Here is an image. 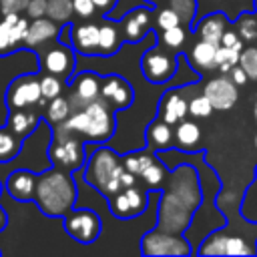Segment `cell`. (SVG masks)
I'll list each match as a JSON object with an SVG mask.
<instances>
[{
    "label": "cell",
    "mask_w": 257,
    "mask_h": 257,
    "mask_svg": "<svg viewBox=\"0 0 257 257\" xmlns=\"http://www.w3.org/2000/svg\"><path fill=\"white\" fill-rule=\"evenodd\" d=\"M201 203L197 173L183 165L169 177V185L159 201V229L169 233H183Z\"/></svg>",
    "instance_id": "obj_1"
},
{
    "label": "cell",
    "mask_w": 257,
    "mask_h": 257,
    "mask_svg": "<svg viewBox=\"0 0 257 257\" xmlns=\"http://www.w3.org/2000/svg\"><path fill=\"white\" fill-rule=\"evenodd\" d=\"M76 201V185L70 177V171L52 167L38 175L34 203L48 217H64L74 209Z\"/></svg>",
    "instance_id": "obj_2"
},
{
    "label": "cell",
    "mask_w": 257,
    "mask_h": 257,
    "mask_svg": "<svg viewBox=\"0 0 257 257\" xmlns=\"http://www.w3.org/2000/svg\"><path fill=\"white\" fill-rule=\"evenodd\" d=\"M60 126L68 133L78 135L84 141L106 143L114 135L116 120H114V110L102 98H96L84 108L70 112V116L64 122H60Z\"/></svg>",
    "instance_id": "obj_3"
},
{
    "label": "cell",
    "mask_w": 257,
    "mask_h": 257,
    "mask_svg": "<svg viewBox=\"0 0 257 257\" xmlns=\"http://www.w3.org/2000/svg\"><path fill=\"white\" fill-rule=\"evenodd\" d=\"M48 159L52 167H58L70 173L80 169L84 165V139L56 124L52 131V143L48 147Z\"/></svg>",
    "instance_id": "obj_4"
},
{
    "label": "cell",
    "mask_w": 257,
    "mask_h": 257,
    "mask_svg": "<svg viewBox=\"0 0 257 257\" xmlns=\"http://www.w3.org/2000/svg\"><path fill=\"white\" fill-rule=\"evenodd\" d=\"M124 171V165H122V157H118L112 149L108 147H100L96 149L90 159L86 161V169H84V181L94 187L98 193L104 189V185L118 177L120 173Z\"/></svg>",
    "instance_id": "obj_5"
},
{
    "label": "cell",
    "mask_w": 257,
    "mask_h": 257,
    "mask_svg": "<svg viewBox=\"0 0 257 257\" xmlns=\"http://www.w3.org/2000/svg\"><path fill=\"white\" fill-rule=\"evenodd\" d=\"M4 102H6L8 110L36 108V106L46 104V100L42 98V92H40V76L38 74H20V76H16L6 88Z\"/></svg>",
    "instance_id": "obj_6"
},
{
    "label": "cell",
    "mask_w": 257,
    "mask_h": 257,
    "mask_svg": "<svg viewBox=\"0 0 257 257\" xmlns=\"http://www.w3.org/2000/svg\"><path fill=\"white\" fill-rule=\"evenodd\" d=\"M62 219H64V231L82 245L94 243L100 235L102 223L92 209H72Z\"/></svg>",
    "instance_id": "obj_7"
},
{
    "label": "cell",
    "mask_w": 257,
    "mask_h": 257,
    "mask_svg": "<svg viewBox=\"0 0 257 257\" xmlns=\"http://www.w3.org/2000/svg\"><path fill=\"white\" fill-rule=\"evenodd\" d=\"M74 48L62 44V42H50L46 44L44 48L38 50V60H40V68L42 72H48V74H54L62 80L70 78L72 76V70H74V64H76V58H74Z\"/></svg>",
    "instance_id": "obj_8"
},
{
    "label": "cell",
    "mask_w": 257,
    "mask_h": 257,
    "mask_svg": "<svg viewBox=\"0 0 257 257\" xmlns=\"http://www.w3.org/2000/svg\"><path fill=\"white\" fill-rule=\"evenodd\" d=\"M141 72L151 84H165L177 74V58L163 48H149L141 56Z\"/></svg>",
    "instance_id": "obj_9"
},
{
    "label": "cell",
    "mask_w": 257,
    "mask_h": 257,
    "mask_svg": "<svg viewBox=\"0 0 257 257\" xmlns=\"http://www.w3.org/2000/svg\"><path fill=\"white\" fill-rule=\"evenodd\" d=\"M141 253L145 255H189L191 247L181 233H169L163 229H153L141 239Z\"/></svg>",
    "instance_id": "obj_10"
},
{
    "label": "cell",
    "mask_w": 257,
    "mask_h": 257,
    "mask_svg": "<svg viewBox=\"0 0 257 257\" xmlns=\"http://www.w3.org/2000/svg\"><path fill=\"white\" fill-rule=\"evenodd\" d=\"M28 24H30V18L22 16V12L0 14V56H8L24 48Z\"/></svg>",
    "instance_id": "obj_11"
},
{
    "label": "cell",
    "mask_w": 257,
    "mask_h": 257,
    "mask_svg": "<svg viewBox=\"0 0 257 257\" xmlns=\"http://www.w3.org/2000/svg\"><path fill=\"white\" fill-rule=\"evenodd\" d=\"M147 205H149V197L137 185L124 187L112 197H108V209L118 219H135L147 209Z\"/></svg>",
    "instance_id": "obj_12"
},
{
    "label": "cell",
    "mask_w": 257,
    "mask_h": 257,
    "mask_svg": "<svg viewBox=\"0 0 257 257\" xmlns=\"http://www.w3.org/2000/svg\"><path fill=\"white\" fill-rule=\"evenodd\" d=\"M100 76L86 70V72H80L78 76H74V80H70V108L72 112L74 110H80L84 108L86 104H90L92 100L100 98Z\"/></svg>",
    "instance_id": "obj_13"
},
{
    "label": "cell",
    "mask_w": 257,
    "mask_h": 257,
    "mask_svg": "<svg viewBox=\"0 0 257 257\" xmlns=\"http://www.w3.org/2000/svg\"><path fill=\"white\" fill-rule=\"evenodd\" d=\"M100 98L112 108V110H122L133 104L135 92L133 86L118 74H108L100 80Z\"/></svg>",
    "instance_id": "obj_14"
},
{
    "label": "cell",
    "mask_w": 257,
    "mask_h": 257,
    "mask_svg": "<svg viewBox=\"0 0 257 257\" xmlns=\"http://www.w3.org/2000/svg\"><path fill=\"white\" fill-rule=\"evenodd\" d=\"M203 94L209 98L215 110H229L239 98L237 84L233 82V78H227V74L209 80L203 88Z\"/></svg>",
    "instance_id": "obj_15"
},
{
    "label": "cell",
    "mask_w": 257,
    "mask_h": 257,
    "mask_svg": "<svg viewBox=\"0 0 257 257\" xmlns=\"http://www.w3.org/2000/svg\"><path fill=\"white\" fill-rule=\"evenodd\" d=\"M60 32V24L50 20L48 16H40V18H32L28 24V32L24 38V48L28 50H40L46 44L54 42L58 38Z\"/></svg>",
    "instance_id": "obj_16"
},
{
    "label": "cell",
    "mask_w": 257,
    "mask_h": 257,
    "mask_svg": "<svg viewBox=\"0 0 257 257\" xmlns=\"http://www.w3.org/2000/svg\"><path fill=\"white\" fill-rule=\"evenodd\" d=\"M153 16H155V12H153L151 8H145V6L131 10V12L118 22L124 40L133 42V44H135V42H141V40L149 34V30H151Z\"/></svg>",
    "instance_id": "obj_17"
},
{
    "label": "cell",
    "mask_w": 257,
    "mask_h": 257,
    "mask_svg": "<svg viewBox=\"0 0 257 257\" xmlns=\"http://www.w3.org/2000/svg\"><path fill=\"white\" fill-rule=\"evenodd\" d=\"M98 28L100 24H94L90 20L70 24V44L76 52L84 56L98 54Z\"/></svg>",
    "instance_id": "obj_18"
},
{
    "label": "cell",
    "mask_w": 257,
    "mask_h": 257,
    "mask_svg": "<svg viewBox=\"0 0 257 257\" xmlns=\"http://www.w3.org/2000/svg\"><path fill=\"white\" fill-rule=\"evenodd\" d=\"M36 181L38 175H34L32 171L26 169H18L12 171L6 179V191L12 199L16 201H34V191H36Z\"/></svg>",
    "instance_id": "obj_19"
},
{
    "label": "cell",
    "mask_w": 257,
    "mask_h": 257,
    "mask_svg": "<svg viewBox=\"0 0 257 257\" xmlns=\"http://www.w3.org/2000/svg\"><path fill=\"white\" fill-rule=\"evenodd\" d=\"M189 114V100L177 90V88H171L163 94V98L159 100V114L163 120H167L169 124H177L179 120L187 118Z\"/></svg>",
    "instance_id": "obj_20"
},
{
    "label": "cell",
    "mask_w": 257,
    "mask_h": 257,
    "mask_svg": "<svg viewBox=\"0 0 257 257\" xmlns=\"http://www.w3.org/2000/svg\"><path fill=\"white\" fill-rule=\"evenodd\" d=\"M145 139H147L149 149L167 151V149L175 147V128H173V124H169L167 120L157 116L155 120L149 122L147 131H145Z\"/></svg>",
    "instance_id": "obj_21"
},
{
    "label": "cell",
    "mask_w": 257,
    "mask_h": 257,
    "mask_svg": "<svg viewBox=\"0 0 257 257\" xmlns=\"http://www.w3.org/2000/svg\"><path fill=\"white\" fill-rule=\"evenodd\" d=\"M40 122V112L34 108H14L8 112L6 126L20 139L30 137Z\"/></svg>",
    "instance_id": "obj_22"
},
{
    "label": "cell",
    "mask_w": 257,
    "mask_h": 257,
    "mask_svg": "<svg viewBox=\"0 0 257 257\" xmlns=\"http://www.w3.org/2000/svg\"><path fill=\"white\" fill-rule=\"evenodd\" d=\"M201 126L195 120L183 118L175 124V147L181 151H195L201 143Z\"/></svg>",
    "instance_id": "obj_23"
},
{
    "label": "cell",
    "mask_w": 257,
    "mask_h": 257,
    "mask_svg": "<svg viewBox=\"0 0 257 257\" xmlns=\"http://www.w3.org/2000/svg\"><path fill=\"white\" fill-rule=\"evenodd\" d=\"M225 30H227V18L221 12H215V14L205 16L197 24V28H195V32H197L199 38L209 40L213 44H221V36L225 34Z\"/></svg>",
    "instance_id": "obj_24"
},
{
    "label": "cell",
    "mask_w": 257,
    "mask_h": 257,
    "mask_svg": "<svg viewBox=\"0 0 257 257\" xmlns=\"http://www.w3.org/2000/svg\"><path fill=\"white\" fill-rule=\"evenodd\" d=\"M122 30L120 24L116 22H104L98 28V54L100 56H110L114 52H118L120 44H122Z\"/></svg>",
    "instance_id": "obj_25"
},
{
    "label": "cell",
    "mask_w": 257,
    "mask_h": 257,
    "mask_svg": "<svg viewBox=\"0 0 257 257\" xmlns=\"http://www.w3.org/2000/svg\"><path fill=\"white\" fill-rule=\"evenodd\" d=\"M217 48L219 44H213L209 40H203L199 38L193 46H191V52H189V60H191V66H199L203 70H211V68H217Z\"/></svg>",
    "instance_id": "obj_26"
},
{
    "label": "cell",
    "mask_w": 257,
    "mask_h": 257,
    "mask_svg": "<svg viewBox=\"0 0 257 257\" xmlns=\"http://www.w3.org/2000/svg\"><path fill=\"white\" fill-rule=\"evenodd\" d=\"M70 112H72L70 100H68L66 96H62V94L50 98V100L46 102V106H44V118H46L52 126L64 122V120L70 116Z\"/></svg>",
    "instance_id": "obj_27"
},
{
    "label": "cell",
    "mask_w": 257,
    "mask_h": 257,
    "mask_svg": "<svg viewBox=\"0 0 257 257\" xmlns=\"http://www.w3.org/2000/svg\"><path fill=\"white\" fill-rule=\"evenodd\" d=\"M22 149V139L16 137L6 124L0 126V163H10L18 157Z\"/></svg>",
    "instance_id": "obj_28"
},
{
    "label": "cell",
    "mask_w": 257,
    "mask_h": 257,
    "mask_svg": "<svg viewBox=\"0 0 257 257\" xmlns=\"http://www.w3.org/2000/svg\"><path fill=\"white\" fill-rule=\"evenodd\" d=\"M157 159H155V155L151 153V151H133V153H128V155H124L122 157V165H124V169L126 171H131V173H135V175H141L149 165H153Z\"/></svg>",
    "instance_id": "obj_29"
},
{
    "label": "cell",
    "mask_w": 257,
    "mask_h": 257,
    "mask_svg": "<svg viewBox=\"0 0 257 257\" xmlns=\"http://www.w3.org/2000/svg\"><path fill=\"white\" fill-rule=\"evenodd\" d=\"M46 16L58 24H68L74 16L72 0H48L46 6Z\"/></svg>",
    "instance_id": "obj_30"
},
{
    "label": "cell",
    "mask_w": 257,
    "mask_h": 257,
    "mask_svg": "<svg viewBox=\"0 0 257 257\" xmlns=\"http://www.w3.org/2000/svg\"><path fill=\"white\" fill-rule=\"evenodd\" d=\"M62 90H64L62 78H58V76H54V74H48V72H44V74L40 76V92H42V98H44L46 102H48L50 98H54V96H60Z\"/></svg>",
    "instance_id": "obj_31"
},
{
    "label": "cell",
    "mask_w": 257,
    "mask_h": 257,
    "mask_svg": "<svg viewBox=\"0 0 257 257\" xmlns=\"http://www.w3.org/2000/svg\"><path fill=\"white\" fill-rule=\"evenodd\" d=\"M159 38L163 40V44H165L167 48H173V50L183 48V44H185V40H187V28H185L183 24L173 26V28H167V30H163V34L159 32Z\"/></svg>",
    "instance_id": "obj_32"
},
{
    "label": "cell",
    "mask_w": 257,
    "mask_h": 257,
    "mask_svg": "<svg viewBox=\"0 0 257 257\" xmlns=\"http://www.w3.org/2000/svg\"><path fill=\"white\" fill-rule=\"evenodd\" d=\"M139 177H143V183H145V187H149V189H155V187H161L163 183H165V179H167V169L161 165V163H153V165H149Z\"/></svg>",
    "instance_id": "obj_33"
},
{
    "label": "cell",
    "mask_w": 257,
    "mask_h": 257,
    "mask_svg": "<svg viewBox=\"0 0 257 257\" xmlns=\"http://www.w3.org/2000/svg\"><path fill=\"white\" fill-rule=\"evenodd\" d=\"M239 54H241L239 50L219 44V48H217V68H219V72H223V74L231 72V68L235 64H239Z\"/></svg>",
    "instance_id": "obj_34"
},
{
    "label": "cell",
    "mask_w": 257,
    "mask_h": 257,
    "mask_svg": "<svg viewBox=\"0 0 257 257\" xmlns=\"http://www.w3.org/2000/svg\"><path fill=\"white\" fill-rule=\"evenodd\" d=\"M155 24L159 30H167V28H173V26H179L183 24L179 12L171 6H165V8H159L155 10Z\"/></svg>",
    "instance_id": "obj_35"
},
{
    "label": "cell",
    "mask_w": 257,
    "mask_h": 257,
    "mask_svg": "<svg viewBox=\"0 0 257 257\" xmlns=\"http://www.w3.org/2000/svg\"><path fill=\"white\" fill-rule=\"evenodd\" d=\"M213 110L215 108L211 106V102H209V98L205 94H197V96H193L189 100V114L193 118H209Z\"/></svg>",
    "instance_id": "obj_36"
},
{
    "label": "cell",
    "mask_w": 257,
    "mask_h": 257,
    "mask_svg": "<svg viewBox=\"0 0 257 257\" xmlns=\"http://www.w3.org/2000/svg\"><path fill=\"white\" fill-rule=\"evenodd\" d=\"M257 253L255 247L247 245L241 237H225V255H253Z\"/></svg>",
    "instance_id": "obj_37"
},
{
    "label": "cell",
    "mask_w": 257,
    "mask_h": 257,
    "mask_svg": "<svg viewBox=\"0 0 257 257\" xmlns=\"http://www.w3.org/2000/svg\"><path fill=\"white\" fill-rule=\"evenodd\" d=\"M239 64L247 72L249 80H257V48H245L239 54Z\"/></svg>",
    "instance_id": "obj_38"
},
{
    "label": "cell",
    "mask_w": 257,
    "mask_h": 257,
    "mask_svg": "<svg viewBox=\"0 0 257 257\" xmlns=\"http://www.w3.org/2000/svg\"><path fill=\"white\" fill-rule=\"evenodd\" d=\"M239 36L243 38V40H247V42H251V40H255L257 38V18H253L251 14H245L243 18H239Z\"/></svg>",
    "instance_id": "obj_39"
},
{
    "label": "cell",
    "mask_w": 257,
    "mask_h": 257,
    "mask_svg": "<svg viewBox=\"0 0 257 257\" xmlns=\"http://www.w3.org/2000/svg\"><path fill=\"white\" fill-rule=\"evenodd\" d=\"M169 6L175 8V10L179 12L181 20L187 22V24L191 22V18L195 16V10H197L195 0H169Z\"/></svg>",
    "instance_id": "obj_40"
},
{
    "label": "cell",
    "mask_w": 257,
    "mask_h": 257,
    "mask_svg": "<svg viewBox=\"0 0 257 257\" xmlns=\"http://www.w3.org/2000/svg\"><path fill=\"white\" fill-rule=\"evenodd\" d=\"M72 8L74 16H78L80 20H90L96 14V6L92 0H72Z\"/></svg>",
    "instance_id": "obj_41"
},
{
    "label": "cell",
    "mask_w": 257,
    "mask_h": 257,
    "mask_svg": "<svg viewBox=\"0 0 257 257\" xmlns=\"http://www.w3.org/2000/svg\"><path fill=\"white\" fill-rule=\"evenodd\" d=\"M46 6H48V0H28V6L24 12L30 20L40 18V16H46Z\"/></svg>",
    "instance_id": "obj_42"
},
{
    "label": "cell",
    "mask_w": 257,
    "mask_h": 257,
    "mask_svg": "<svg viewBox=\"0 0 257 257\" xmlns=\"http://www.w3.org/2000/svg\"><path fill=\"white\" fill-rule=\"evenodd\" d=\"M221 46H229V48H235L241 52L243 48V38L239 36L237 30H225V34L221 36Z\"/></svg>",
    "instance_id": "obj_43"
},
{
    "label": "cell",
    "mask_w": 257,
    "mask_h": 257,
    "mask_svg": "<svg viewBox=\"0 0 257 257\" xmlns=\"http://www.w3.org/2000/svg\"><path fill=\"white\" fill-rule=\"evenodd\" d=\"M231 78H233V82H235L237 86H243V84H247V80H249V76H247V72L241 68V64H235V66L231 68Z\"/></svg>",
    "instance_id": "obj_44"
},
{
    "label": "cell",
    "mask_w": 257,
    "mask_h": 257,
    "mask_svg": "<svg viewBox=\"0 0 257 257\" xmlns=\"http://www.w3.org/2000/svg\"><path fill=\"white\" fill-rule=\"evenodd\" d=\"M94 2V6H96V12L98 14H108L114 6H116V0H92Z\"/></svg>",
    "instance_id": "obj_45"
},
{
    "label": "cell",
    "mask_w": 257,
    "mask_h": 257,
    "mask_svg": "<svg viewBox=\"0 0 257 257\" xmlns=\"http://www.w3.org/2000/svg\"><path fill=\"white\" fill-rule=\"evenodd\" d=\"M6 225H8V215H6V211H4L2 205H0V233L6 229Z\"/></svg>",
    "instance_id": "obj_46"
},
{
    "label": "cell",
    "mask_w": 257,
    "mask_h": 257,
    "mask_svg": "<svg viewBox=\"0 0 257 257\" xmlns=\"http://www.w3.org/2000/svg\"><path fill=\"white\" fill-rule=\"evenodd\" d=\"M147 2H149V4H157L159 0H147Z\"/></svg>",
    "instance_id": "obj_47"
},
{
    "label": "cell",
    "mask_w": 257,
    "mask_h": 257,
    "mask_svg": "<svg viewBox=\"0 0 257 257\" xmlns=\"http://www.w3.org/2000/svg\"><path fill=\"white\" fill-rule=\"evenodd\" d=\"M255 120H257V102H255Z\"/></svg>",
    "instance_id": "obj_48"
},
{
    "label": "cell",
    "mask_w": 257,
    "mask_h": 257,
    "mask_svg": "<svg viewBox=\"0 0 257 257\" xmlns=\"http://www.w3.org/2000/svg\"><path fill=\"white\" fill-rule=\"evenodd\" d=\"M255 149H257V135H255Z\"/></svg>",
    "instance_id": "obj_49"
},
{
    "label": "cell",
    "mask_w": 257,
    "mask_h": 257,
    "mask_svg": "<svg viewBox=\"0 0 257 257\" xmlns=\"http://www.w3.org/2000/svg\"><path fill=\"white\" fill-rule=\"evenodd\" d=\"M0 195H2V181H0Z\"/></svg>",
    "instance_id": "obj_50"
},
{
    "label": "cell",
    "mask_w": 257,
    "mask_h": 257,
    "mask_svg": "<svg viewBox=\"0 0 257 257\" xmlns=\"http://www.w3.org/2000/svg\"><path fill=\"white\" fill-rule=\"evenodd\" d=\"M255 8H257V0H255Z\"/></svg>",
    "instance_id": "obj_51"
},
{
    "label": "cell",
    "mask_w": 257,
    "mask_h": 257,
    "mask_svg": "<svg viewBox=\"0 0 257 257\" xmlns=\"http://www.w3.org/2000/svg\"><path fill=\"white\" fill-rule=\"evenodd\" d=\"M0 253H2V251H0Z\"/></svg>",
    "instance_id": "obj_52"
}]
</instances>
